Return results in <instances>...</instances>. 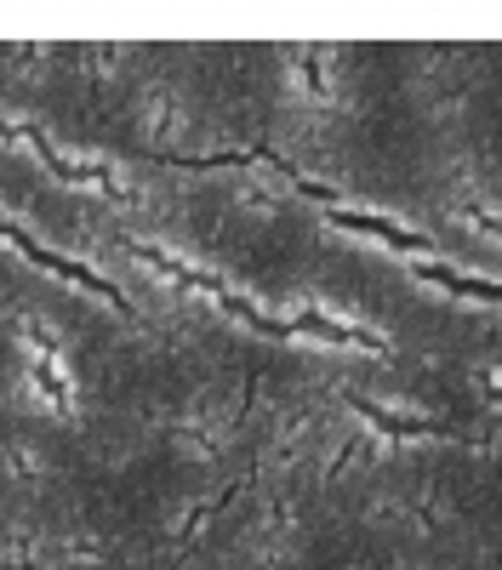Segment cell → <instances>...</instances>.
<instances>
[{"mask_svg":"<svg viewBox=\"0 0 502 570\" xmlns=\"http://www.w3.org/2000/svg\"><path fill=\"white\" fill-rule=\"evenodd\" d=\"M348 405L372 422V428H383L388 440H463V428H451V422H423V416H394V411H383V405H372V400H360V394H348Z\"/></svg>","mask_w":502,"mask_h":570,"instance_id":"2","label":"cell"},{"mask_svg":"<svg viewBox=\"0 0 502 570\" xmlns=\"http://www.w3.org/2000/svg\"><path fill=\"white\" fill-rule=\"evenodd\" d=\"M286 325H292V337H326V343H337V348H372V354H388L383 337H372V331H360V325H337V320H326L319 308H303V314L286 320Z\"/></svg>","mask_w":502,"mask_h":570,"instance_id":"3","label":"cell"},{"mask_svg":"<svg viewBox=\"0 0 502 570\" xmlns=\"http://www.w3.org/2000/svg\"><path fill=\"white\" fill-rule=\"evenodd\" d=\"M485 394H491V405H502V383H491V389H485Z\"/></svg>","mask_w":502,"mask_h":570,"instance_id":"5","label":"cell"},{"mask_svg":"<svg viewBox=\"0 0 502 570\" xmlns=\"http://www.w3.org/2000/svg\"><path fill=\"white\" fill-rule=\"evenodd\" d=\"M326 217H332L337 228H348V234H372V240H388L394 252H429V246H434L429 234H417V228H400V223H388V217H377V212H348V206H326Z\"/></svg>","mask_w":502,"mask_h":570,"instance_id":"1","label":"cell"},{"mask_svg":"<svg viewBox=\"0 0 502 570\" xmlns=\"http://www.w3.org/2000/svg\"><path fill=\"white\" fill-rule=\"evenodd\" d=\"M411 274L429 279V285H445L456 297H480V303H502V279H474V274H456L445 263H411Z\"/></svg>","mask_w":502,"mask_h":570,"instance_id":"4","label":"cell"}]
</instances>
